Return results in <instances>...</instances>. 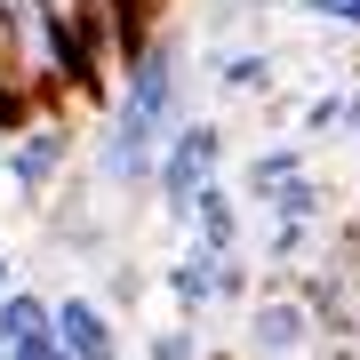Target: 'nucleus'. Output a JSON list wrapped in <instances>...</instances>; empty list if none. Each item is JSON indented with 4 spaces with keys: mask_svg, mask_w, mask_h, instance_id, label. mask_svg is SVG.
Returning <instances> with one entry per match:
<instances>
[{
    "mask_svg": "<svg viewBox=\"0 0 360 360\" xmlns=\"http://www.w3.org/2000/svg\"><path fill=\"white\" fill-rule=\"evenodd\" d=\"M296 136H304V144L360 136V89H321V96L304 104V120H296Z\"/></svg>",
    "mask_w": 360,
    "mask_h": 360,
    "instance_id": "nucleus-8",
    "label": "nucleus"
},
{
    "mask_svg": "<svg viewBox=\"0 0 360 360\" xmlns=\"http://www.w3.org/2000/svg\"><path fill=\"white\" fill-rule=\"evenodd\" d=\"M25 336H49V296L40 288H0V345H25Z\"/></svg>",
    "mask_w": 360,
    "mask_h": 360,
    "instance_id": "nucleus-11",
    "label": "nucleus"
},
{
    "mask_svg": "<svg viewBox=\"0 0 360 360\" xmlns=\"http://www.w3.org/2000/svg\"><path fill=\"white\" fill-rule=\"evenodd\" d=\"M208 80H217L224 96H264L272 89V49H224L217 65H208Z\"/></svg>",
    "mask_w": 360,
    "mask_h": 360,
    "instance_id": "nucleus-10",
    "label": "nucleus"
},
{
    "mask_svg": "<svg viewBox=\"0 0 360 360\" xmlns=\"http://www.w3.org/2000/svg\"><path fill=\"white\" fill-rule=\"evenodd\" d=\"M160 136L153 120H136V112H104V136H96V176H104V193H153V160H160Z\"/></svg>",
    "mask_w": 360,
    "mask_h": 360,
    "instance_id": "nucleus-2",
    "label": "nucleus"
},
{
    "mask_svg": "<svg viewBox=\"0 0 360 360\" xmlns=\"http://www.w3.org/2000/svg\"><path fill=\"white\" fill-rule=\"evenodd\" d=\"M65 160H72V129L65 120H25V129L8 136V153H0V176L25 200H49V184L65 176Z\"/></svg>",
    "mask_w": 360,
    "mask_h": 360,
    "instance_id": "nucleus-3",
    "label": "nucleus"
},
{
    "mask_svg": "<svg viewBox=\"0 0 360 360\" xmlns=\"http://www.w3.org/2000/svg\"><path fill=\"white\" fill-rule=\"evenodd\" d=\"M0 153H8V136H0Z\"/></svg>",
    "mask_w": 360,
    "mask_h": 360,
    "instance_id": "nucleus-17",
    "label": "nucleus"
},
{
    "mask_svg": "<svg viewBox=\"0 0 360 360\" xmlns=\"http://www.w3.org/2000/svg\"><path fill=\"white\" fill-rule=\"evenodd\" d=\"M304 345H312V304H304V296H264V304L248 312V352L296 360Z\"/></svg>",
    "mask_w": 360,
    "mask_h": 360,
    "instance_id": "nucleus-5",
    "label": "nucleus"
},
{
    "mask_svg": "<svg viewBox=\"0 0 360 360\" xmlns=\"http://www.w3.org/2000/svg\"><path fill=\"white\" fill-rule=\"evenodd\" d=\"M8 281H16V264H8V248H0V288H8Z\"/></svg>",
    "mask_w": 360,
    "mask_h": 360,
    "instance_id": "nucleus-16",
    "label": "nucleus"
},
{
    "mask_svg": "<svg viewBox=\"0 0 360 360\" xmlns=\"http://www.w3.org/2000/svg\"><path fill=\"white\" fill-rule=\"evenodd\" d=\"M312 153H304V136H296V144H257V153H248V168H240V184H232V193H240L248 208H257L264 193H272V184H281V176H296V168H304Z\"/></svg>",
    "mask_w": 360,
    "mask_h": 360,
    "instance_id": "nucleus-9",
    "label": "nucleus"
},
{
    "mask_svg": "<svg viewBox=\"0 0 360 360\" xmlns=\"http://www.w3.org/2000/svg\"><path fill=\"white\" fill-rule=\"evenodd\" d=\"M328 25H345V32H360V0H336V16Z\"/></svg>",
    "mask_w": 360,
    "mask_h": 360,
    "instance_id": "nucleus-15",
    "label": "nucleus"
},
{
    "mask_svg": "<svg viewBox=\"0 0 360 360\" xmlns=\"http://www.w3.org/2000/svg\"><path fill=\"white\" fill-rule=\"evenodd\" d=\"M144 360H200V321H168L153 345H144Z\"/></svg>",
    "mask_w": 360,
    "mask_h": 360,
    "instance_id": "nucleus-12",
    "label": "nucleus"
},
{
    "mask_svg": "<svg viewBox=\"0 0 360 360\" xmlns=\"http://www.w3.org/2000/svg\"><path fill=\"white\" fill-rule=\"evenodd\" d=\"M168 304H176V321L208 328V312H217V257H208V248L184 240V257L168 264Z\"/></svg>",
    "mask_w": 360,
    "mask_h": 360,
    "instance_id": "nucleus-6",
    "label": "nucleus"
},
{
    "mask_svg": "<svg viewBox=\"0 0 360 360\" xmlns=\"http://www.w3.org/2000/svg\"><path fill=\"white\" fill-rule=\"evenodd\" d=\"M49 328L72 360H120V328H112V304L104 296H49Z\"/></svg>",
    "mask_w": 360,
    "mask_h": 360,
    "instance_id": "nucleus-4",
    "label": "nucleus"
},
{
    "mask_svg": "<svg viewBox=\"0 0 360 360\" xmlns=\"http://www.w3.org/2000/svg\"><path fill=\"white\" fill-rule=\"evenodd\" d=\"M208 184H224V120H176V129L160 136V160H153V200H160V217L184 224Z\"/></svg>",
    "mask_w": 360,
    "mask_h": 360,
    "instance_id": "nucleus-1",
    "label": "nucleus"
},
{
    "mask_svg": "<svg viewBox=\"0 0 360 360\" xmlns=\"http://www.w3.org/2000/svg\"><path fill=\"white\" fill-rule=\"evenodd\" d=\"M0 360H8V345H0Z\"/></svg>",
    "mask_w": 360,
    "mask_h": 360,
    "instance_id": "nucleus-18",
    "label": "nucleus"
},
{
    "mask_svg": "<svg viewBox=\"0 0 360 360\" xmlns=\"http://www.w3.org/2000/svg\"><path fill=\"white\" fill-rule=\"evenodd\" d=\"M8 360H72V352L56 345V328H49V336H25V345H8Z\"/></svg>",
    "mask_w": 360,
    "mask_h": 360,
    "instance_id": "nucleus-13",
    "label": "nucleus"
},
{
    "mask_svg": "<svg viewBox=\"0 0 360 360\" xmlns=\"http://www.w3.org/2000/svg\"><path fill=\"white\" fill-rule=\"evenodd\" d=\"M40 8H49V16H65V25H80V16L96 8V0H40Z\"/></svg>",
    "mask_w": 360,
    "mask_h": 360,
    "instance_id": "nucleus-14",
    "label": "nucleus"
},
{
    "mask_svg": "<svg viewBox=\"0 0 360 360\" xmlns=\"http://www.w3.org/2000/svg\"><path fill=\"white\" fill-rule=\"evenodd\" d=\"M257 208H264L272 224H321V217H328V184L312 176V160H304L296 176H281V184H272Z\"/></svg>",
    "mask_w": 360,
    "mask_h": 360,
    "instance_id": "nucleus-7",
    "label": "nucleus"
}]
</instances>
